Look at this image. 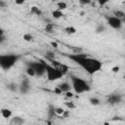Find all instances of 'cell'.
<instances>
[{"mask_svg":"<svg viewBox=\"0 0 125 125\" xmlns=\"http://www.w3.org/2000/svg\"><path fill=\"white\" fill-rule=\"evenodd\" d=\"M0 6H1V7H4V6H5V4H4V3L1 1V2H0Z\"/></svg>","mask_w":125,"mask_h":125,"instance_id":"74e56055","label":"cell"},{"mask_svg":"<svg viewBox=\"0 0 125 125\" xmlns=\"http://www.w3.org/2000/svg\"><path fill=\"white\" fill-rule=\"evenodd\" d=\"M119 70H120V67H119L118 65H115V66H113V67L111 68V71H112L113 73H117V72H119Z\"/></svg>","mask_w":125,"mask_h":125,"instance_id":"1f68e13d","label":"cell"},{"mask_svg":"<svg viewBox=\"0 0 125 125\" xmlns=\"http://www.w3.org/2000/svg\"><path fill=\"white\" fill-rule=\"evenodd\" d=\"M123 21H124V22H125V18H124V19H123Z\"/></svg>","mask_w":125,"mask_h":125,"instance_id":"ab89813d","label":"cell"},{"mask_svg":"<svg viewBox=\"0 0 125 125\" xmlns=\"http://www.w3.org/2000/svg\"><path fill=\"white\" fill-rule=\"evenodd\" d=\"M68 114H69V112L68 111H66V110H64V112H63V114L62 115V117H64V118H66V117H68Z\"/></svg>","mask_w":125,"mask_h":125,"instance_id":"d590c367","label":"cell"},{"mask_svg":"<svg viewBox=\"0 0 125 125\" xmlns=\"http://www.w3.org/2000/svg\"><path fill=\"white\" fill-rule=\"evenodd\" d=\"M52 16H53V18H55V19L59 20V19H61V18H62V17H63V13H62V11H61V10L57 9V10H55V11H53V12H52Z\"/></svg>","mask_w":125,"mask_h":125,"instance_id":"4fadbf2b","label":"cell"},{"mask_svg":"<svg viewBox=\"0 0 125 125\" xmlns=\"http://www.w3.org/2000/svg\"><path fill=\"white\" fill-rule=\"evenodd\" d=\"M8 89L12 92H16V91H18V85L15 83H10V84H8Z\"/></svg>","mask_w":125,"mask_h":125,"instance_id":"cb8c5ba5","label":"cell"},{"mask_svg":"<svg viewBox=\"0 0 125 125\" xmlns=\"http://www.w3.org/2000/svg\"><path fill=\"white\" fill-rule=\"evenodd\" d=\"M20 59L19 55L9 54V55H2L0 56V66L4 70L10 69Z\"/></svg>","mask_w":125,"mask_h":125,"instance_id":"3957f363","label":"cell"},{"mask_svg":"<svg viewBox=\"0 0 125 125\" xmlns=\"http://www.w3.org/2000/svg\"><path fill=\"white\" fill-rule=\"evenodd\" d=\"M56 115H57V114H56V112H55V106L50 105L49 108H48V116H49L50 118H53V117H55Z\"/></svg>","mask_w":125,"mask_h":125,"instance_id":"2e32d148","label":"cell"},{"mask_svg":"<svg viewBox=\"0 0 125 125\" xmlns=\"http://www.w3.org/2000/svg\"><path fill=\"white\" fill-rule=\"evenodd\" d=\"M84 15H85L84 12H80V16H84Z\"/></svg>","mask_w":125,"mask_h":125,"instance_id":"f35d334b","label":"cell"},{"mask_svg":"<svg viewBox=\"0 0 125 125\" xmlns=\"http://www.w3.org/2000/svg\"><path fill=\"white\" fill-rule=\"evenodd\" d=\"M12 110L9 109V108H2L1 109V115L3 118H6V119H9L10 117H12Z\"/></svg>","mask_w":125,"mask_h":125,"instance_id":"30bf717a","label":"cell"},{"mask_svg":"<svg viewBox=\"0 0 125 125\" xmlns=\"http://www.w3.org/2000/svg\"><path fill=\"white\" fill-rule=\"evenodd\" d=\"M19 89H20V92L21 94H26L29 90H30V85H29V80L26 79L25 77H23V80L21 81V85L19 86Z\"/></svg>","mask_w":125,"mask_h":125,"instance_id":"52a82bcc","label":"cell"},{"mask_svg":"<svg viewBox=\"0 0 125 125\" xmlns=\"http://www.w3.org/2000/svg\"><path fill=\"white\" fill-rule=\"evenodd\" d=\"M107 20V23L110 27H112L113 29H119L121 28L122 26V21L121 19L115 17V16H112V17H107L106 18Z\"/></svg>","mask_w":125,"mask_h":125,"instance_id":"8992f818","label":"cell"},{"mask_svg":"<svg viewBox=\"0 0 125 125\" xmlns=\"http://www.w3.org/2000/svg\"><path fill=\"white\" fill-rule=\"evenodd\" d=\"M22 38H23V40L26 41V42H31V41H33V36H32L30 33H24L23 36H22Z\"/></svg>","mask_w":125,"mask_h":125,"instance_id":"ffe728a7","label":"cell"},{"mask_svg":"<svg viewBox=\"0 0 125 125\" xmlns=\"http://www.w3.org/2000/svg\"><path fill=\"white\" fill-rule=\"evenodd\" d=\"M68 59L73 61L75 63L80 65L86 72L89 74H95L96 72L100 71L102 68V62L98 59L91 58L87 54L79 53V54H73L72 55H66Z\"/></svg>","mask_w":125,"mask_h":125,"instance_id":"6da1fadb","label":"cell"},{"mask_svg":"<svg viewBox=\"0 0 125 125\" xmlns=\"http://www.w3.org/2000/svg\"><path fill=\"white\" fill-rule=\"evenodd\" d=\"M10 123L11 124H14V125H21V124L24 123V120L21 117H20V116H15V117H13L11 119V122Z\"/></svg>","mask_w":125,"mask_h":125,"instance_id":"8fae6325","label":"cell"},{"mask_svg":"<svg viewBox=\"0 0 125 125\" xmlns=\"http://www.w3.org/2000/svg\"><path fill=\"white\" fill-rule=\"evenodd\" d=\"M55 112H56V114H57V115L62 116V115L63 114V112H64V109H63L62 107L58 106V107H55Z\"/></svg>","mask_w":125,"mask_h":125,"instance_id":"484cf974","label":"cell"},{"mask_svg":"<svg viewBox=\"0 0 125 125\" xmlns=\"http://www.w3.org/2000/svg\"><path fill=\"white\" fill-rule=\"evenodd\" d=\"M50 44H51V46H52L53 48H55V49H58V48H59V44H58L57 42H55V41L50 42Z\"/></svg>","mask_w":125,"mask_h":125,"instance_id":"836d02e7","label":"cell"},{"mask_svg":"<svg viewBox=\"0 0 125 125\" xmlns=\"http://www.w3.org/2000/svg\"><path fill=\"white\" fill-rule=\"evenodd\" d=\"M96 31H97V33L104 32V26L103 24H99V25L97 26V28H96Z\"/></svg>","mask_w":125,"mask_h":125,"instance_id":"83f0119b","label":"cell"},{"mask_svg":"<svg viewBox=\"0 0 125 125\" xmlns=\"http://www.w3.org/2000/svg\"><path fill=\"white\" fill-rule=\"evenodd\" d=\"M70 80H71L72 89L76 94H82L90 91V85L84 79L75 75H70Z\"/></svg>","mask_w":125,"mask_h":125,"instance_id":"7a4b0ae2","label":"cell"},{"mask_svg":"<svg viewBox=\"0 0 125 125\" xmlns=\"http://www.w3.org/2000/svg\"><path fill=\"white\" fill-rule=\"evenodd\" d=\"M113 16H115V17H117L119 19H124L125 18V13L120 11V10H116V11L113 12Z\"/></svg>","mask_w":125,"mask_h":125,"instance_id":"d6986e66","label":"cell"},{"mask_svg":"<svg viewBox=\"0 0 125 125\" xmlns=\"http://www.w3.org/2000/svg\"><path fill=\"white\" fill-rule=\"evenodd\" d=\"M98 1V3L101 5V6H104V5H105L109 0H97Z\"/></svg>","mask_w":125,"mask_h":125,"instance_id":"d6a6232c","label":"cell"},{"mask_svg":"<svg viewBox=\"0 0 125 125\" xmlns=\"http://www.w3.org/2000/svg\"><path fill=\"white\" fill-rule=\"evenodd\" d=\"M4 40H5V36H4V34H3V35H0V42L3 43Z\"/></svg>","mask_w":125,"mask_h":125,"instance_id":"8d00e7d4","label":"cell"},{"mask_svg":"<svg viewBox=\"0 0 125 125\" xmlns=\"http://www.w3.org/2000/svg\"><path fill=\"white\" fill-rule=\"evenodd\" d=\"M30 12H31V14L36 15V16H41V15H42V11H41L37 6H32V7L30 8Z\"/></svg>","mask_w":125,"mask_h":125,"instance_id":"5bb4252c","label":"cell"},{"mask_svg":"<svg viewBox=\"0 0 125 125\" xmlns=\"http://www.w3.org/2000/svg\"><path fill=\"white\" fill-rule=\"evenodd\" d=\"M64 105L68 108V109H74L75 107H76V105H75V104L73 103V102H65L64 103Z\"/></svg>","mask_w":125,"mask_h":125,"instance_id":"603a6c76","label":"cell"},{"mask_svg":"<svg viewBox=\"0 0 125 125\" xmlns=\"http://www.w3.org/2000/svg\"><path fill=\"white\" fill-rule=\"evenodd\" d=\"M25 2V0H15V3L17 5H22Z\"/></svg>","mask_w":125,"mask_h":125,"instance_id":"e575fe53","label":"cell"},{"mask_svg":"<svg viewBox=\"0 0 125 125\" xmlns=\"http://www.w3.org/2000/svg\"><path fill=\"white\" fill-rule=\"evenodd\" d=\"M45 58L50 62V61H52V60L55 59V54L53 52H47L46 55H45Z\"/></svg>","mask_w":125,"mask_h":125,"instance_id":"d4e9b609","label":"cell"},{"mask_svg":"<svg viewBox=\"0 0 125 125\" xmlns=\"http://www.w3.org/2000/svg\"><path fill=\"white\" fill-rule=\"evenodd\" d=\"M90 104L92 105H98V104H100V100L98 98H91L90 99Z\"/></svg>","mask_w":125,"mask_h":125,"instance_id":"4316f807","label":"cell"},{"mask_svg":"<svg viewBox=\"0 0 125 125\" xmlns=\"http://www.w3.org/2000/svg\"><path fill=\"white\" fill-rule=\"evenodd\" d=\"M121 100H122L121 95L116 94V93H112L107 97V102L110 104H119L121 102Z\"/></svg>","mask_w":125,"mask_h":125,"instance_id":"ba28073f","label":"cell"},{"mask_svg":"<svg viewBox=\"0 0 125 125\" xmlns=\"http://www.w3.org/2000/svg\"><path fill=\"white\" fill-rule=\"evenodd\" d=\"M78 2L81 5H89L92 3V0H78Z\"/></svg>","mask_w":125,"mask_h":125,"instance_id":"f1b7e54d","label":"cell"},{"mask_svg":"<svg viewBox=\"0 0 125 125\" xmlns=\"http://www.w3.org/2000/svg\"><path fill=\"white\" fill-rule=\"evenodd\" d=\"M26 73H27L29 76H35V75H36L34 68H33L32 66H30V65L27 66V68H26Z\"/></svg>","mask_w":125,"mask_h":125,"instance_id":"44dd1931","label":"cell"},{"mask_svg":"<svg viewBox=\"0 0 125 125\" xmlns=\"http://www.w3.org/2000/svg\"><path fill=\"white\" fill-rule=\"evenodd\" d=\"M70 49H71V51H72L73 54L83 53V49H82L81 47H75V46H73V47H70Z\"/></svg>","mask_w":125,"mask_h":125,"instance_id":"7402d4cb","label":"cell"},{"mask_svg":"<svg viewBox=\"0 0 125 125\" xmlns=\"http://www.w3.org/2000/svg\"><path fill=\"white\" fill-rule=\"evenodd\" d=\"M64 31L67 33V34H75L76 33V28L73 27V26H66L64 28Z\"/></svg>","mask_w":125,"mask_h":125,"instance_id":"ac0fdd59","label":"cell"},{"mask_svg":"<svg viewBox=\"0 0 125 125\" xmlns=\"http://www.w3.org/2000/svg\"><path fill=\"white\" fill-rule=\"evenodd\" d=\"M54 93H55V94H57V95H62L63 92H62V91L58 86H56V87L54 88Z\"/></svg>","mask_w":125,"mask_h":125,"instance_id":"f546056e","label":"cell"},{"mask_svg":"<svg viewBox=\"0 0 125 125\" xmlns=\"http://www.w3.org/2000/svg\"><path fill=\"white\" fill-rule=\"evenodd\" d=\"M63 75L64 74H66L67 72H68V70H69V67H68V65H66V64H64V63H61L60 64V66H58L57 67Z\"/></svg>","mask_w":125,"mask_h":125,"instance_id":"7c38bea8","label":"cell"},{"mask_svg":"<svg viewBox=\"0 0 125 125\" xmlns=\"http://www.w3.org/2000/svg\"><path fill=\"white\" fill-rule=\"evenodd\" d=\"M45 31L47 33H53L54 32V24L53 23H47L45 26Z\"/></svg>","mask_w":125,"mask_h":125,"instance_id":"e0dca14e","label":"cell"},{"mask_svg":"<svg viewBox=\"0 0 125 125\" xmlns=\"http://www.w3.org/2000/svg\"><path fill=\"white\" fill-rule=\"evenodd\" d=\"M124 78H125V75H124Z\"/></svg>","mask_w":125,"mask_h":125,"instance_id":"60d3db41","label":"cell"},{"mask_svg":"<svg viewBox=\"0 0 125 125\" xmlns=\"http://www.w3.org/2000/svg\"><path fill=\"white\" fill-rule=\"evenodd\" d=\"M56 5H57V8H58L59 10H61V11L65 10V9L67 8V4H66L65 2H63V1H60V2H58Z\"/></svg>","mask_w":125,"mask_h":125,"instance_id":"9a60e30c","label":"cell"},{"mask_svg":"<svg viewBox=\"0 0 125 125\" xmlns=\"http://www.w3.org/2000/svg\"><path fill=\"white\" fill-rule=\"evenodd\" d=\"M64 94H65V97L68 98V99H71V98H73V96H74V94H73L71 91H67V92H65Z\"/></svg>","mask_w":125,"mask_h":125,"instance_id":"4dcf8cb0","label":"cell"},{"mask_svg":"<svg viewBox=\"0 0 125 125\" xmlns=\"http://www.w3.org/2000/svg\"><path fill=\"white\" fill-rule=\"evenodd\" d=\"M44 63H45V68H46L47 79L49 81H56L58 79H61L63 76V74L58 68L54 67L51 63L49 64V63H46L45 62H44Z\"/></svg>","mask_w":125,"mask_h":125,"instance_id":"277c9868","label":"cell"},{"mask_svg":"<svg viewBox=\"0 0 125 125\" xmlns=\"http://www.w3.org/2000/svg\"><path fill=\"white\" fill-rule=\"evenodd\" d=\"M28 65L32 66L35 70V73L37 76H42L44 73H46V68H45V63L44 61H40V62H30Z\"/></svg>","mask_w":125,"mask_h":125,"instance_id":"5b68a950","label":"cell"},{"mask_svg":"<svg viewBox=\"0 0 125 125\" xmlns=\"http://www.w3.org/2000/svg\"><path fill=\"white\" fill-rule=\"evenodd\" d=\"M57 86H58L63 93H65V92H67V91H70V89L72 88V86H71L68 82H62V83L58 84Z\"/></svg>","mask_w":125,"mask_h":125,"instance_id":"9c48e42d","label":"cell"}]
</instances>
